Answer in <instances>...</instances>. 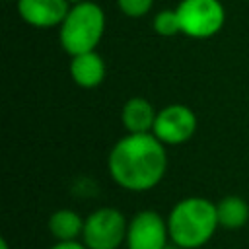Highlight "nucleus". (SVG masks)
Returning a JSON list of instances; mask_svg holds the SVG:
<instances>
[{"instance_id":"f257e3e1","label":"nucleus","mask_w":249,"mask_h":249,"mask_svg":"<svg viewBox=\"0 0 249 249\" xmlns=\"http://www.w3.org/2000/svg\"><path fill=\"white\" fill-rule=\"evenodd\" d=\"M107 165L113 181L119 187L134 193L150 191L165 175V144L152 132H128L111 148Z\"/></svg>"},{"instance_id":"f03ea898","label":"nucleus","mask_w":249,"mask_h":249,"mask_svg":"<svg viewBox=\"0 0 249 249\" xmlns=\"http://www.w3.org/2000/svg\"><path fill=\"white\" fill-rule=\"evenodd\" d=\"M218 226L216 204L202 196H187L179 200L167 216L171 243L183 249L202 247L212 239Z\"/></svg>"},{"instance_id":"7ed1b4c3","label":"nucleus","mask_w":249,"mask_h":249,"mask_svg":"<svg viewBox=\"0 0 249 249\" xmlns=\"http://www.w3.org/2000/svg\"><path fill=\"white\" fill-rule=\"evenodd\" d=\"M105 31V14L103 10L86 0L80 4H72L68 16L60 23V45L70 54H82L88 51H95Z\"/></svg>"},{"instance_id":"20e7f679","label":"nucleus","mask_w":249,"mask_h":249,"mask_svg":"<svg viewBox=\"0 0 249 249\" xmlns=\"http://www.w3.org/2000/svg\"><path fill=\"white\" fill-rule=\"evenodd\" d=\"M128 222L121 210L103 206L84 222V243L88 249H119L126 241Z\"/></svg>"},{"instance_id":"39448f33","label":"nucleus","mask_w":249,"mask_h":249,"mask_svg":"<svg viewBox=\"0 0 249 249\" xmlns=\"http://www.w3.org/2000/svg\"><path fill=\"white\" fill-rule=\"evenodd\" d=\"M175 10L181 21V31L193 39H208L216 35L226 21V12L220 0H181Z\"/></svg>"},{"instance_id":"423d86ee","label":"nucleus","mask_w":249,"mask_h":249,"mask_svg":"<svg viewBox=\"0 0 249 249\" xmlns=\"http://www.w3.org/2000/svg\"><path fill=\"white\" fill-rule=\"evenodd\" d=\"M196 130V115L191 107L171 103L158 111L152 134L165 146H179L191 140Z\"/></svg>"},{"instance_id":"0eeeda50","label":"nucleus","mask_w":249,"mask_h":249,"mask_svg":"<svg viewBox=\"0 0 249 249\" xmlns=\"http://www.w3.org/2000/svg\"><path fill=\"white\" fill-rule=\"evenodd\" d=\"M169 228L154 210L136 212L126 230V247L128 249H165L169 245Z\"/></svg>"},{"instance_id":"6e6552de","label":"nucleus","mask_w":249,"mask_h":249,"mask_svg":"<svg viewBox=\"0 0 249 249\" xmlns=\"http://www.w3.org/2000/svg\"><path fill=\"white\" fill-rule=\"evenodd\" d=\"M70 6L68 0H18L21 19L33 27H60Z\"/></svg>"},{"instance_id":"1a4fd4ad","label":"nucleus","mask_w":249,"mask_h":249,"mask_svg":"<svg viewBox=\"0 0 249 249\" xmlns=\"http://www.w3.org/2000/svg\"><path fill=\"white\" fill-rule=\"evenodd\" d=\"M105 60L95 51L76 54L70 60V78L80 88H97L105 80Z\"/></svg>"},{"instance_id":"9d476101","label":"nucleus","mask_w":249,"mask_h":249,"mask_svg":"<svg viewBox=\"0 0 249 249\" xmlns=\"http://www.w3.org/2000/svg\"><path fill=\"white\" fill-rule=\"evenodd\" d=\"M156 109L152 107V103L144 97H130L121 111V121L124 124V128L132 134H140V132H152L154 130V123H156Z\"/></svg>"},{"instance_id":"9b49d317","label":"nucleus","mask_w":249,"mask_h":249,"mask_svg":"<svg viewBox=\"0 0 249 249\" xmlns=\"http://www.w3.org/2000/svg\"><path fill=\"white\" fill-rule=\"evenodd\" d=\"M216 212H218V224L226 230H239L249 220V204L237 195L224 196L216 204Z\"/></svg>"},{"instance_id":"f8f14e48","label":"nucleus","mask_w":249,"mask_h":249,"mask_svg":"<svg viewBox=\"0 0 249 249\" xmlns=\"http://www.w3.org/2000/svg\"><path fill=\"white\" fill-rule=\"evenodd\" d=\"M84 222L82 216L70 208H62L51 214L49 218V230L58 241H74L78 235L84 233Z\"/></svg>"},{"instance_id":"ddd939ff","label":"nucleus","mask_w":249,"mask_h":249,"mask_svg":"<svg viewBox=\"0 0 249 249\" xmlns=\"http://www.w3.org/2000/svg\"><path fill=\"white\" fill-rule=\"evenodd\" d=\"M154 31L161 37H175L183 33L177 10H160L154 16Z\"/></svg>"},{"instance_id":"4468645a","label":"nucleus","mask_w":249,"mask_h":249,"mask_svg":"<svg viewBox=\"0 0 249 249\" xmlns=\"http://www.w3.org/2000/svg\"><path fill=\"white\" fill-rule=\"evenodd\" d=\"M119 4V10L128 16V18H142L146 16L152 6H154V0H117Z\"/></svg>"},{"instance_id":"2eb2a0df","label":"nucleus","mask_w":249,"mask_h":249,"mask_svg":"<svg viewBox=\"0 0 249 249\" xmlns=\"http://www.w3.org/2000/svg\"><path fill=\"white\" fill-rule=\"evenodd\" d=\"M51 249H88V247H86V243H78L74 239V241H56Z\"/></svg>"},{"instance_id":"dca6fc26","label":"nucleus","mask_w":249,"mask_h":249,"mask_svg":"<svg viewBox=\"0 0 249 249\" xmlns=\"http://www.w3.org/2000/svg\"><path fill=\"white\" fill-rule=\"evenodd\" d=\"M165 249H183V247H179V245H175V243H169Z\"/></svg>"},{"instance_id":"f3484780","label":"nucleus","mask_w":249,"mask_h":249,"mask_svg":"<svg viewBox=\"0 0 249 249\" xmlns=\"http://www.w3.org/2000/svg\"><path fill=\"white\" fill-rule=\"evenodd\" d=\"M0 247H2V249H8V241H6V239H2V241H0Z\"/></svg>"},{"instance_id":"a211bd4d","label":"nucleus","mask_w":249,"mask_h":249,"mask_svg":"<svg viewBox=\"0 0 249 249\" xmlns=\"http://www.w3.org/2000/svg\"><path fill=\"white\" fill-rule=\"evenodd\" d=\"M70 4H80V2H86V0H68Z\"/></svg>"},{"instance_id":"6ab92c4d","label":"nucleus","mask_w":249,"mask_h":249,"mask_svg":"<svg viewBox=\"0 0 249 249\" xmlns=\"http://www.w3.org/2000/svg\"><path fill=\"white\" fill-rule=\"evenodd\" d=\"M8 2H12V0H8ZM16 2H18V0H16Z\"/></svg>"}]
</instances>
